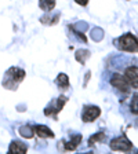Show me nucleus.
Segmentation results:
<instances>
[{
  "mask_svg": "<svg viewBox=\"0 0 138 154\" xmlns=\"http://www.w3.org/2000/svg\"><path fill=\"white\" fill-rule=\"evenodd\" d=\"M64 142V150L65 151H73V150H76V147L80 144V142H82V135H75V136H72V139L69 142H65V140H62Z\"/></svg>",
  "mask_w": 138,
  "mask_h": 154,
  "instance_id": "nucleus-10",
  "label": "nucleus"
},
{
  "mask_svg": "<svg viewBox=\"0 0 138 154\" xmlns=\"http://www.w3.org/2000/svg\"><path fill=\"white\" fill-rule=\"evenodd\" d=\"M39 6L46 13H51L55 7V0H39Z\"/></svg>",
  "mask_w": 138,
  "mask_h": 154,
  "instance_id": "nucleus-13",
  "label": "nucleus"
},
{
  "mask_svg": "<svg viewBox=\"0 0 138 154\" xmlns=\"http://www.w3.org/2000/svg\"><path fill=\"white\" fill-rule=\"evenodd\" d=\"M68 102V98L66 96H59L55 102H53L50 106H47L44 109V114L47 116H50V117H54L55 120H57V116H58V113L61 112L62 109H64V106H65V103Z\"/></svg>",
  "mask_w": 138,
  "mask_h": 154,
  "instance_id": "nucleus-4",
  "label": "nucleus"
},
{
  "mask_svg": "<svg viewBox=\"0 0 138 154\" xmlns=\"http://www.w3.org/2000/svg\"><path fill=\"white\" fill-rule=\"evenodd\" d=\"M124 77H126V80H127V83H129V85L131 88L137 90L138 88V67L137 66L127 67L124 72Z\"/></svg>",
  "mask_w": 138,
  "mask_h": 154,
  "instance_id": "nucleus-7",
  "label": "nucleus"
},
{
  "mask_svg": "<svg viewBox=\"0 0 138 154\" xmlns=\"http://www.w3.org/2000/svg\"><path fill=\"white\" fill-rule=\"evenodd\" d=\"M28 151V144L19 140H13L8 146V153H18V154H25Z\"/></svg>",
  "mask_w": 138,
  "mask_h": 154,
  "instance_id": "nucleus-8",
  "label": "nucleus"
},
{
  "mask_svg": "<svg viewBox=\"0 0 138 154\" xmlns=\"http://www.w3.org/2000/svg\"><path fill=\"white\" fill-rule=\"evenodd\" d=\"M24 79H25V72L22 69H19V67H10L8 70L6 72V74H4L3 87L14 90Z\"/></svg>",
  "mask_w": 138,
  "mask_h": 154,
  "instance_id": "nucleus-1",
  "label": "nucleus"
},
{
  "mask_svg": "<svg viewBox=\"0 0 138 154\" xmlns=\"http://www.w3.org/2000/svg\"><path fill=\"white\" fill-rule=\"evenodd\" d=\"M90 51L88 50H77L76 54H75V58H76V61L79 62V63L84 65L87 62V59L90 58Z\"/></svg>",
  "mask_w": 138,
  "mask_h": 154,
  "instance_id": "nucleus-12",
  "label": "nucleus"
},
{
  "mask_svg": "<svg viewBox=\"0 0 138 154\" xmlns=\"http://www.w3.org/2000/svg\"><path fill=\"white\" fill-rule=\"evenodd\" d=\"M58 21H59V14H55L54 17L44 15L40 18V22H42L43 25H55V23H58Z\"/></svg>",
  "mask_w": 138,
  "mask_h": 154,
  "instance_id": "nucleus-15",
  "label": "nucleus"
},
{
  "mask_svg": "<svg viewBox=\"0 0 138 154\" xmlns=\"http://www.w3.org/2000/svg\"><path fill=\"white\" fill-rule=\"evenodd\" d=\"M19 135L22 136V138L25 139H30L35 135V131H33V127H30V125H22L21 128H19Z\"/></svg>",
  "mask_w": 138,
  "mask_h": 154,
  "instance_id": "nucleus-14",
  "label": "nucleus"
},
{
  "mask_svg": "<svg viewBox=\"0 0 138 154\" xmlns=\"http://www.w3.org/2000/svg\"><path fill=\"white\" fill-rule=\"evenodd\" d=\"M55 83H57L58 88L62 91H66L68 88H69V79H68V76L65 73H59L57 76V79H55Z\"/></svg>",
  "mask_w": 138,
  "mask_h": 154,
  "instance_id": "nucleus-11",
  "label": "nucleus"
},
{
  "mask_svg": "<svg viewBox=\"0 0 138 154\" xmlns=\"http://www.w3.org/2000/svg\"><path fill=\"white\" fill-rule=\"evenodd\" d=\"M33 131H35V134L37 135L39 138H43V139L54 138V132L48 128V127H46V125H35Z\"/></svg>",
  "mask_w": 138,
  "mask_h": 154,
  "instance_id": "nucleus-9",
  "label": "nucleus"
},
{
  "mask_svg": "<svg viewBox=\"0 0 138 154\" xmlns=\"http://www.w3.org/2000/svg\"><path fill=\"white\" fill-rule=\"evenodd\" d=\"M101 116V109L98 106L94 105H87L83 107L82 112V120L84 122H93L94 120H97Z\"/></svg>",
  "mask_w": 138,
  "mask_h": 154,
  "instance_id": "nucleus-5",
  "label": "nucleus"
},
{
  "mask_svg": "<svg viewBox=\"0 0 138 154\" xmlns=\"http://www.w3.org/2000/svg\"><path fill=\"white\" fill-rule=\"evenodd\" d=\"M111 84H112V87H115L116 90H119L123 94H129L130 91V85L126 80V77L119 73H115L111 77Z\"/></svg>",
  "mask_w": 138,
  "mask_h": 154,
  "instance_id": "nucleus-6",
  "label": "nucleus"
},
{
  "mask_svg": "<svg viewBox=\"0 0 138 154\" xmlns=\"http://www.w3.org/2000/svg\"><path fill=\"white\" fill-rule=\"evenodd\" d=\"M115 44L119 50L127 52H138V38L131 33L122 35L117 40H115Z\"/></svg>",
  "mask_w": 138,
  "mask_h": 154,
  "instance_id": "nucleus-2",
  "label": "nucleus"
},
{
  "mask_svg": "<svg viewBox=\"0 0 138 154\" xmlns=\"http://www.w3.org/2000/svg\"><path fill=\"white\" fill-rule=\"evenodd\" d=\"M106 138V135L104 131H98L95 135H93L90 139H88V146H93L94 143H97V142H104Z\"/></svg>",
  "mask_w": 138,
  "mask_h": 154,
  "instance_id": "nucleus-16",
  "label": "nucleus"
},
{
  "mask_svg": "<svg viewBox=\"0 0 138 154\" xmlns=\"http://www.w3.org/2000/svg\"><path fill=\"white\" fill-rule=\"evenodd\" d=\"M130 110L133 114H138V94L133 95L131 103H130Z\"/></svg>",
  "mask_w": 138,
  "mask_h": 154,
  "instance_id": "nucleus-17",
  "label": "nucleus"
},
{
  "mask_svg": "<svg viewBox=\"0 0 138 154\" xmlns=\"http://www.w3.org/2000/svg\"><path fill=\"white\" fill-rule=\"evenodd\" d=\"M111 150L113 151H130L133 149V143L126 136H119V138H113L109 143Z\"/></svg>",
  "mask_w": 138,
  "mask_h": 154,
  "instance_id": "nucleus-3",
  "label": "nucleus"
},
{
  "mask_svg": "<svg viewBox=\"0 0 138 154\" xmlns=\"http://www.w3.org/2000/svg\"><path fill=\"white\" fill-rule=\"evenodd\" d=\"M72 30H73V33H75V35H76L79 38H80L82 42H83V43H87V37L83 35V33H80V32H79V30H76V29H75V28H72Z\"/></svg>",
  "mask_w": 138,
  "mask_h": 154,
  "instance_id": "nucleus-18",
  "label": "nucleus"
},
{
  "mask_svg": "<svg viewBox=\"0 0 138 154\" xmlns=\"http://www.w3.org/2000/svg\"><path fill=\"white\" fill-rule=\"evenodd\" d=\"M75 3H77L79 6H87V4H88V0H75Z\"/></svg>",
  "mask_w": 138,
  "mask_h": 154,
  "instance_id": "nucleus-19",
  "label": "nucleus"
}]
</instances>
